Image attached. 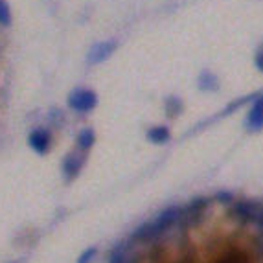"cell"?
Here are the masks:
<instances>
[{
    "label": "cell",
    "mask_w": 263,
    "mask_h": 263,
    "mask_svg": "<svg viewBox=\"0 0 263 263\" xmlns=\"http://www.w3.org/2000/svg\"><path fill=\"white\" fill-rule=\"evenodd\" d=\"M180 214H182V210H179L177 206L167 208V210H164L162 214H158L153 221H149L147 224H142V227L135 232V237L136 239H149V237H155V236H158V234H162L164 230H167L171 224L179 219Z\"/></svg>",
    "instance_id": "1"
},
{
    "label": "cell",
    "mask_w": 263,
    "mask_h": 263,
    "mask_svg": "<svg viewBox=\"0 0 263 263\" xmlns=\"http://www.w3.org/2000/svg\"><path fill=\"white\" fill-rule=\"evenodd\" d=\"M98 105V96L88 88H76L68 94V107L76 112H88Z\"/></svg>",
    "instance_id": "2"
},
{
    "label": "cell",
    "mask_w": 263,
    "mask_h": 263,
    "mask_svg": "<svg viewBox=\"0 0 263 263\" xmlns=\"http://www.w3.org/2000/svg\"><path fill=\"white\" fill-rule=\"evenodd\" d=\"M234 214L245 221H254L259 223L263 219V204L254 201H241L234 206Z\"/></svg>",
    "instance_id": "3"
},
{
    "label": "cell",
    "mask_w": 263,
    "mask_h": 263,
    "mask_svg": "<svg viewBox=\"0 0 263 263\" xmlns=\"http://www.w3.org/2000/svg\"><path fill=\"white\" fill-rule=\"evenodd\" d=\"M116 46H118L116 41H103V43L94 44L92 48H90V52H88V55H87V61L90 63V65L103 63L107 57L112 55V52L116 50Z\"/></svg>",
    "instance_id": "4"
},
{
    "label": "cell",
    "mask_w": 263,
    "mask_h": 263,
    "mask_svg": "<svg viewBox=\"0 0 263 263\" xmlns=\"http://www.w3.org/2000/svg\"><path fill=\"white\" fill-rule=\"evenodd\" d=\"M50 140H52V138H50V133L46 131V129L39 127L30 133V136H28V145H30L37 155H44L50 149Z\"/></svg>",
    "instance_id": "5"
},
{
    "label": "cell",
    "mask_w": 263,
    "mask_h": 263,
    "mask_svg": "<svg viewBox=\"0 0 263 263\" xmlns=\"http://www.w3.org/2000/svg\"><path fill=\"white\" fill-rule=\"evenodd\" d=\"M247 123H249V127L254 129V131H259V129L263 127V103L259 101V98L254 101V105L250 109Z\"/></svg>",
    "instance_id": "6"
},
{
    "label": "cell",
    "mask_w": 263,
    "mask_h": 263,
    "mask_svg": "<svg viewBox=\"0 0 263 263\" xmlns=\"http://www.w3.org/2000/svg\"><path fill=\"white\" fill-rule=\"evenodd\" d=\"M76 142H78V147L81 151H88L94 145V142H96V135H94V131L90 127H85L78 133Z\"/></svg>",
    "instance_id": "7"
},
{
    "label": "cell",
    "mask_w": 263,
    "mask_h": 263,
    "mask_svg": "<svg viewBox=\"0 0 263 263\" xmlns=\"http://www.w3.org/2000/svg\"><path fill=\"white\" fill-rule=\"evenodd\" d=\"M199 88L201 90H217L219 88V81H217V78L212 72L204 70L199 76Z\"/></svg>",
    "instance_id": "8"
},
{
    "label": "cell",
    "mask_w": 263,
    "mask_h": 263,
    "mask_svg": "<svg viewBox=\"0 0 263 263\" xmlns=\"http://www.w3.org/2000/svg\"><path fill=\"white\" fill-rule=\"evenodd\" d=\"M79 170H81V164L78 162V155H68V157L65 158V162H63L65 175L68 177V179H72V177L78 175Z\"/></svg>",
    "instance_id": "9"
},
{
    "label": "cell",
    "mask_w": 263,
    "mask_h": 263,
    "mask_svg": "<svg viewBox=\"0 0 263 263\" xmlns=\"http://www.w3.org/2000/svg\"><path fill=\"white\" fill-rule=\"evenodd\" d=\"M147 138H149L151 142H155V144H164V142H167V138H170V131H167L166 127H153L147 131Z\"/></svg>",
    "instance_id": "10"
},
{
    "label": "cell",
    "mask_w": 263,
    "mask_h": 263,
    "mask_svg": "<svg viewBox=\"0 0 263 263\" xmlns=\"http://www.w3.org/2000/svg\"><path fill=\"white\" fill-rule=\"evenodd\" d=\"M214 263H249L247 256L243 252H237V250H232V252H228V254L221 256L217 261Z\"/></svg>",
    "instance_id": "11"
},
{
    "label": "cell",
    "mask_w": 263,
    "mask_h": 263,
    "mask_svg": "<svg viewBox=\"0 0 263 263\" xmlns=\"http://www.w3.org/2000/svg\"><path fill=\"white\" fill-rule=\"evenodd\" d=\"M0 24H4V26L11 24V11H9V6L6 0H0Z\"/></svg>",
    "instance_id": "12"
},
{
    "label": "cell",
    "mask_w": 263,
    "mask_h": 263,
    "mask_svg": "<svg viewBox=\"0 0 263 263\" xmlns=\"http://www.w3.org/2000/svg\"><path fill=\"white\" fill-rule=\"evenodd\" d=\"M109 263H127V256H125V250L122 247H116L112 249L109 256Z\"/></svg>",
    "instance_id": "13"
},
{
    "label": "cell",
    "mask_w": 263,
    "mask_h": 263,
    "mask_svg": "<svg viewBox=\"0 0 263 263\" xmlns=\"http://www.w3.org/2000/svg\"><path fill=\"white\" fill-rule=\"evenodd\" d=\"M96 252H98L96 247H88V249H85L83 252L79 254V258H78V261H76V263H90L94 256H96Z\"/></svg>",
    "instance_id": "14"
},
{
    "label": "cell",
    "mask_w": 263,
    "mask_h": 263,
    "mask_svg": "<svg viewBox=\"0 0 263 263\" xmlns=\"http://www.w3.org/2000/svg\"><path fill=\"white\" fill-rule=\"evenodd\" d=\"M166 107H167V110H170L171 114H177V112H180V109H182V103H180L177 98H167V101H166Z\"/></svg>",
    "instance_id": "15"
},
{
    "label": "cell",
    "mask_w": 263,
    "mask_h": 263,
    "mask_svg": "<svg viewBox=\"0 0 263 263\" xmlns=\"http://www.w3.org/2000/svg\"><path fill=\"white\" fill-rule=\"evenodd\" d=\"M254 63H256V68H258L259 72H263V50H259V52L256 53Z\"/></svg>",
    "instance_id": "16"
},
{
    "label": "cell",
    "mask_w": 263,
    "mask_h": 263,
    "mask_svg": "<svg viewBox=\"0 0 263 263\" xmlns=\"http://www.w3.org/2000/svg\"><path fill=\"white\" fill-rule=\"evenodd\" d=\"M215 197L219 199V201H223V202H228L230 199H232V195H230L228 192H219L217 195H215Z\"/></svg>",
    "instance_id": "17"
},
{
    "label": "cell",
    "mask_w": 263,
    "mask_h": 263,
    "mask_svg": "<svg viewBox=\"0 0 263 263\" xmlns=\"http://www.w3.org/2000/svg\"><path fill=\"white\" fill-rule=\"evenodd\" d=\"M259 101H261V103H263V96H261V98H259Z\"/></svg>",
    "instance_id": "18"
}]
</instances>
